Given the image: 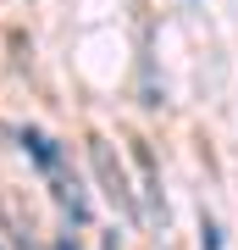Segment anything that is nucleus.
I'll return each instance as SVG.
<instances>
[{
	"label": "nucleus",
	"instance_id": "7ed1b4c3",
	"mask_svg": "<svg viewBox=\"0 0 238 250\" xmlns=\"http://www.w3.org/2000/svg\"><path fill=\"white\" fill-rule=\"evenodd\" d=\"M200 233H205V250H221V233H216V223H211V217L200 223Z\"/></svg>",
	"mask_w": 238,
	"mask_h": 250
},
{
	"label": "nucleus",
	"instance_id": "f03ea898",
	"mask_svg": "<svg viewBox=\"0 0 238 250\" xmlns=\"http://www.w3.org/2000/svg\"><path fill=\"white\" fill-rule=\"evenodd\" d=\"M22 150L34 156L44 172H61V150H55V139H50V134H39V128H22Z\"/></svg>",
	"mask_w": 238,
	"mask_h": 250
},
{
	"label": "nucleus",
	"instance_id": "20e7f679",
	"mask_svg": "<svg viewBox=\"0 0 238 250\" xmlns=\"http://www.w3.org/2000/svg\"><path fill=\"white\" fill-rule=\"evenodd\" d=\"M106 250H116V245H111V239H106Z\"/></svg>",
	"mask_w": 238,
	"mask_h": 250
},
{
	"label": "nucleus",
	"instance_id": "f257e3e1",
	"mask_svg": "<svg viewBox=\"0 0 238 250\" xmlns=\"http://www.w3.org/2000/svg\"><path fill=\"white\" fill-rule=\"evenodd\" d=\"M89 156H94V172H100V184H106L111 206H116L122 217H139V200H133V189H128V172H122V161L111 156V145H106V139H89Z\"/></svg>",
	"mask_w": 238,
	"mask_h": 250
}]
</instances>
